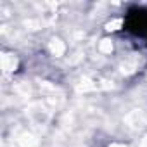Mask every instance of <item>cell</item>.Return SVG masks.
<instances>
[{
	"instance_id": "obj_1",
	"label": "cell",
	"mask_w": 147,
	"mask_h": 147,
	"mask_svg": "<svg viewBox=\"0 0 147 147\" xmlns=\"http://www.w3.org/2000/svg\"><path fill=\"white\" fill-rule=\"evenodd\" d=\"M125 31L133 38L147 43V9L137 7L135 11H130L125 23Z\"/></svg>"
}]
</instances>
